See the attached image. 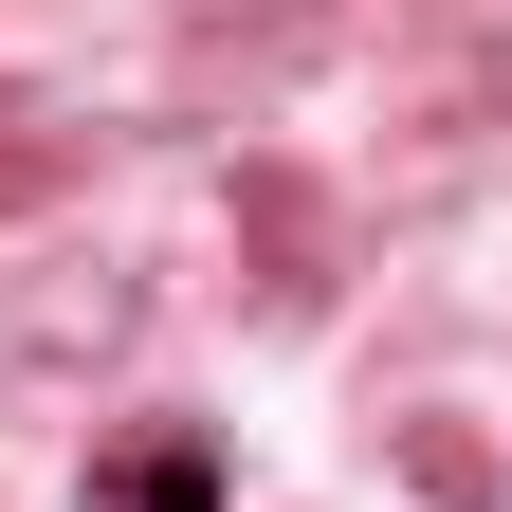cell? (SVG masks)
<instances>
[{
  "label": "cell",
  "mask_w": 512,
  "mask_h": 512,
  "mask_svg": "<svg viewBox=\"0 0 512 512\" xmlns=\"http://www.w3.org/2000/svg\"><path fill=\"white\" fill-rule=\"evenodd\" d=\"M128 512H220V476H202V458H147V476H128Z\"/></svg>",
  "instance_id": "cell-1"
}]
</instances>
